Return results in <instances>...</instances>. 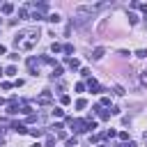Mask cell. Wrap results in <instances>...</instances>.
I'll return each mask as SVG.
<instances>
[{"label":"cell","instance_id":"obj_1","mask_svg":"<svg viewBox=\"0 0 147 147\" xmlns=\"http://www.w3.org/2000/svg\"><path fill=\"white\" fill-rule=\"evenodd\" d=\"M37 41H39V28H37V25L25 28V30H21V32L14 37V46L21 48V51H30Z\"/></svg>","mask_w":147,"mask_h":147},{"label":"cell","instance_id":"obj_2","mask_svg":"<svg viewBox=\"0 0 147 147\" xmlns=\"http://www.w3.org/2000/svg\"><path fill=\"white\" fill-rule=\"evenodd\" d=\"M39 67H41V57H30V60H28V69L32 71V76L39 74Z\"/></svg>","mask_w":147,"mask_h":147},{"label":"cell","instance_id":"obj_3","mask_svg":"<svg viewBox=\"0 0 147 147\" xmlns=\"http://www.w3.org/2000/svg\"><path fill=\"white\" fill-rule=\"evenodd\" d=\"M69 126L76 133H85V119H69Z\"/></svg>","mask_w":147,"mask_h":147},{"label":"cell","instance_id":"obj_4","mask_svg":"<svg viewBox=\"0 0 147 147\" xmlns=\"http://www.w3.org/2000/svg\"><path fill=\"white\" fill-rule=\"evenodd\" d=\"M53 101V94L48 92V90H44L39 96H37V103H41V106H46V103H51Z\"/></svg>","mask_w":147,"mask_h":147},{"label":"cell","instance_id":"obj_5","mask_svg":"<svg viewBox=\"0 0 147 147\" xmlns=\"http://www.w3.org/2000/svg\"><path fill=\"white\" fill-rule=\"evenodd\" d=\"M87 87H90V92H92V94H99V92H101V85H99V83H96L94 78H92V80L87 83Z\"/></svg>","mask_w":147,"mask_h":147},{"label":"cell","instance_id":"obj_6","mask_svg":"<svg viewBox=\"0 0 147 147\" xmlns=\"http://www.w3.org/2000/svg\"><path fill=\"white\" fill-rule=\"evenodd\" d=\"M103 55H106V51L99 46V48H94V51H92V55H90V57H92V60H101Z\"/></svg>","mask_w":147,"mask_h":147},{"label":"cell","instance_id":"obj_7","mask_svg":"<svg viewBox=\"0 0 147 147\" xmlns=\"http://www.w3.org/2000/svg\"><path fill=\"white\" fill-rule=\"evenodd\" d=\"M11 129H14L16 133H28V129H25V124H21V122H14V124H11Z\"/></svg>","mask_w":147,"mask_h":147},{"label":"cell","instance_id":"obj_8","mask_svg":"<svg viewBox=\"0 0 147 147\" xmlns=\"http://www.w3.org/2000/svg\"><path fill=\"white\" fill-rule=\"evenodd\" d=\"M0 9H2V14H11V11H14V5H11V2H5Z\"/></svg>","mask_w":147,"mask_h":147},{"label":"cell","instance_id":"obj_9","mask_svg":"<svg viewBox=\"0 0 147 147\" xmlns=\"http://www.w3.org/2000/svg\"><path fill=\"white\" fill-rule=\"evenodd\" d=\"M62 71H64L62 67H55V69H53V74H51V78H53V80H55V78H60V76H62Z\"/></svg>","mask_w":147,"mask_h":147},{"label":"cell","instance_id":"obj_10","mask_svg":"<svg viewBox=\"0 0 147 147\" xmlns=\"http://www.w3.org/2000/svg\"><path fill=\"white\" fill-rule=\"evenodd\" d=\"M48 21L51 23H60V14H48Z\"/></svg>","mask_w":147,"mask_h":147},{"label":"cell","instance_id":"obj_11","mask_svg":"<svg viewBox=\"0 0 147 147\" xmlns=\"http://www.w3.org/2000/svg\"><path fill=\"white\" fill-rule=\"evenodd\" d=\"M62 51H64L67 55H69V53H74V44H64V46H62Z\"/></svg>","mask_w":147,"mask_h":147},{"label":"cell","instance_id":"obj_12","mask_svg":"<svg viewBox=\"0 0 147 147\" xmlns=\"http://www.w3.org/2000/svg\"><path fill=\"white\" fill-rule=\"evenodd\" d=\"M67 64H69L71 69H78V60H74V57H69V60H67Z\"/></svg>","mask_w":147,"mask_h":147},{"label":"cell","instance_id":"obj_13","mask_svg":"<svg viewBox=\"0 0 147 147\" xmlns=\"http://www.w3.org/2000/svg\"><path fill=\"white\" fill-rule=\"evenodd\" d=\"M85 106H87V101H85V99H78V101H76V108H78V110H83Z\"/></svg>","mask_w":147,"mask_h":147},{"label":"cell","instance_id":"obj_14","mask_svg":"<svg viewBox=\"0 0 147 147\" xmlns=\"http://www.w3.org/2000/svg\"><path fill=\"white\" fill-rule=\"evenodd\" d=\"M67 147H78V140L76 138H67Z\"/></svg>","mask_w":147,"mask_h":147},{"label":"cell","instance_id":"obj_15","mask_svg":"<svg viewBox=\"0 0 147 147\" xmlns=\"http://www.w3.org/2000/svg\"><path fill=\"white\" fill-rule=\"evenodd\" d=\"M51 51H53V53H62V46H60V44H55V41H53V46H51Z\"/></svg>","mask_w":147,"mask_h":147},{"label":"cell","instance_id":"obj_16","mask_svg":"<svg viewBox=\"0 0 147 147\" xmlns=\"http://www.w3.org/2000/svg\"><path fill=\"white\" fill-rule=\"evenodd\" d=\"M62 115H64L62 108H53V117H62Z\"/></svg>","mask_w":147,"mask_h":147},{"label":"cell","instance_id":"obj_17","mask_svg":"<svg viewBox=\"0 0 147 147\" xmlns=\"http://www.w3.org/2000/svg\"><path fill=\"white\" fill-rule=\"evenodd\" d=\"M30 136H34V138H39V136H44V131H41V129H32V131H30Z\"/></svg>","mask_w":147,"mask_h":147},{"label":"cell","instance_id":"obj_18","mask_svg":"<svg viewBox=\"0 0 147 147\" xmlns=\"http://www.w3.org/2000/svg\"><path fill=\"white\" fill-rule=\"evenodd\" d=\"M103 136H106V138H115V136H117V131H115V129H108Z\"/></svg>","mask_w":147,"mask_h":147},{"label":"cell","instance_id":"obj_19","mask_svg":"<svg viewBox=\"0 0 147 147\" xmlns=\"http://www.w3.org/2000/svg\"><path fill=\"white\" fill-rule=\"evenodd\" d=\"M129 23H131V25H133V23H138V16H136V14H133V11H131V14H129Z\"/></svg>","mask_w":147,"mask_h":147},{"label":"cell","instance_id":"obj_20","mask_svg":"<svg viewBox=\"0 0 147 147\" xmlns=\"http://www.w3.org/2000/svg\"><path fill=\"white\" fill-rule=\"evenodd\" d=\"M113 90H115V94H119V96H122V94H124V87H122V85H115V87H113Z\"/></svg>","mask_w":147,"mask_h":147},{"label":"cell","instance_id":"obj_21","mask_svg":"<svg viewBox=\"0 0 147 147\" xmlns=\"http://www.w3.org/2000/svg\"><path fill=\"white\" fill-rule=\"evenodd\" d=\"M136 55H138V57H147V48H140V51H136Z\"/></svg>","mask_w":147,"mask_h":147},{"label":"cell","instance_id":"obj_22","mask_svg":"<svg viewBox=\"0 0 147 147\" xmlns=\"http://www.w3.org/2000/svg\"><path fill=\"white\" fill-rule=\"evenodd\" d=\"M46 147H55V138H53V136H48V140H46Z\"/></svg>","mask_w":147,"mask_h":147},{"label":"cell","instance_id":"obj_23","mask_svg":"<svg viewBox=\"0 0 147 147\" xmlns=\"http://www.w3.org/2000/svg\"><path fill=\"white\" fill-rule=\"evenodd\" d=\"M18 14H21V18H28V7H21V11H18Z\"/></svg>","mask_w":147,"mask_h":147},{"label":"cell","instance_id":"obj_24","mask_svg":"<svg viewBox=\"0 0 147 147\" xmlns=\"http://www.w3.org/2000/svg\"><path fill=\"white\" fill-rule=\"evenodd\" d=\"M16 74V67H7V76H14Z\"/></svg>","mask_w":147,"mask_h":147},{"label":"cell","instance_id":"obj_25","mask_svg":"<svg viewBox=\"0 0 147 147\" xmlns=\"http://www.w3.org/2000/svg\"><path fill=\"white\" fill-rule=\"evenodd\" d=\"M99 106H110V99H108V96H103V99H101V103H99Z\"/></svg>","mask_w":147,"mask_h":147},{"label":"cell","instance_id":"obj_26","mask_svg":"<svg viewBox=\"0 0 147 147\" xmlns=\"http://www.w3.org/2000/svg\"><path fill=\"white\" fill-rule=\"evenodd\" d=\"M2 53H7V46H2V44H0V55H2Z\"/></svg>","mask_w":147,"mask_h":147},{"label":"cell","instance_id":"obj_27","mask_svg":"<svg viewBox=\"0 0 147 147\" xmlns=\"http://www.w3.org/2000/svg\"><path fill=\"white\" fill-rule=\"evenodd\" d=\"M145 23H147V14H145Z\"/></svg>","mask_w":147,"mask_h":147},{"label":"cell","instance_id":"obj_28","mask_svg":"<svg viewBox=\"0 0 147 147\" xmlns=\"http://www.w3.org/2000/svg\"><path fill=\"white\" fill-rule=\"evenodd\" d=\"M0 147H2V142H0Z\"/></svg>","mask_w":147,"mask_h":147}]
</instances>
